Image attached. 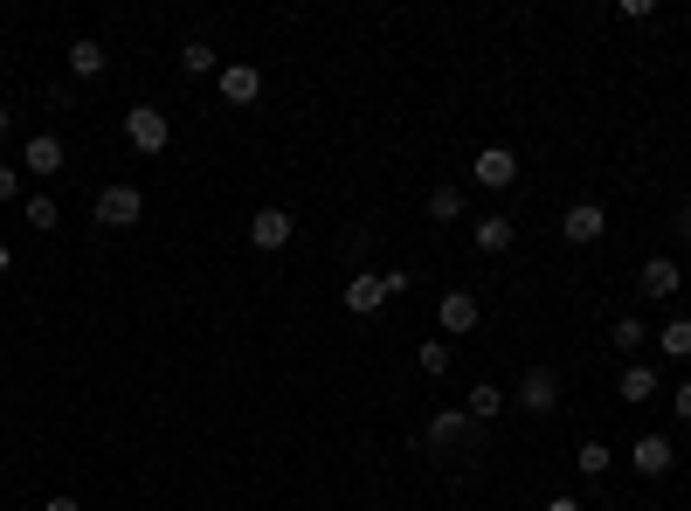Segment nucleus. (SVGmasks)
<instances>
[{"label":"nucleus","instance_id":"obj_1","mask_svg":"<svg viewBox=\"0 0 691 511\" xmlns=\"http://www.w3.org/2000/svg\"><path fill=\"white\" fill-rule=\"evenodd\" d=\"M90 215H97V228H132L145 215V194L132 181H118V187H105V194L90 200Z\"/></svg>","mask_w":691,"mask_h":511},{"label":"nucleus","instance_id":"obj_2","mask_svg":"<svg viewBox=\"0 0 691 511\" xmlns=\"http://www.w3.org/2000/svg\"><path fill=\"white\" fill-rule=\"evenodd\" d=\"M125 139H132V152H166L173 124H166L160 105H132V111H125Z\"/></svg>","mask_w":691,"mask_h":511},{"label":"nucleus","instance_id":"obj_3","mask_svg":"<svg viewBox=\"0 0 691 511\" xmlns=\"http://www.w3.org/2000/svg\"><path fill=\"white\" fill-rule=\"evenodd\" d=\"M63 166H69V152H63L56 132H35L29 145H21V173H35V181H56Z\"/></svg>","mask_w":691,"mask_h":511},{"label":"nucleus","instance_id":"obj_4","mask_svg":"<svg viewBox=\"0 0 691 511\" xmlns=\"http://www.w3.org/2000/svg\"><path fill=\"white\" fill-rule=\"evenodd\" d=\"M471 181H477V187H492V194L519 181V160H511V145H484L477 160H471Z\"/></svg>","mask_w":691,"mask_h":511},{"label":"nucleus","instance_id":"obj_5","mask_svg":"<svg viewBox=\"0 0 691 511\" xmlns=\"http://www.w3.org/2000/svg\"><path fill=\"white\" fill-rule=\"evenodd\" d=\"M560 236H568V242H602L608 236V215H602V200H574V208L568 215H560Z\"/></svg>","mask_w":691,"mask_h":511},{"label":"nucleus","instance_id":"obj_6","mask_svg":"<svg viewBox=\"0 0 691 511\" xmlns=\"http://www.w3.org/2000/svg\"><path fill=\"white\" fill-rule=\"evenodd\" d=\"M215 84H222L228 105H256V97H263V69H256V63H222Z\"/></svg>","mask_w":691,"mask_h":511},{"label":"nucleus","instance_id":"obj_7","mask_svg":"<svg viewBox=\"0 0 691 511\" xmlns=\"http://www.w3.org/2000/svg\"><path fill=\"white\" fill-rule=\"evenodd\" d=\"M519 407H532V415H553V407H560V373H553V367H532V373L519 380Z\"/></svg>","mask_w":691,"mask_h":511},{"label":"nucleus","instance_id":"obj_8","mask_svg":"<svg viewBox=\"0 0 691 511\" xmlns=\"http://www.w3.org/2000/svg\"><path fill=\"white\" fill-rule=\"evenodd\" d=\"M380 304H388V284H380V270L346 276V312H353V318H374Z\"/></svg>","mask_w":691,"mask_h":511},{"label":"nucleus","instance_id":"obj_9","mask_svg":"<svg viewBox=\"0 0 691 511\" xmlns=\"http://www.w3.org/2000/svg\"><path fill=\"white\" fill-rule=\"evenodd\" d=\"M291 228H298L291 208H256V215H249V242H256V249H284Z\"/></svg>","mask_w":691,"mask_h":511},{"label":"nucleus","instance_id":"obj_10","mask_svg":"<svg viewBox=\"0 0 691 511\" xmlns=\"http://www.w3.org/2000/svg\"><path fill=\"white\" fill-rule=\"evenodd\" d=\"M436 325H443V331H456V339H464V331H477V297H471V291H443Z\"/></svg>","mask_w":691,"mask_h":511},{"label":"nucleus","instance_id":"obj_11","mask_svg":"<svg viewBox=\"0 0 691 511\" xmlns=\"http://www.w3.org/2000/svg\"><path fill=\"white\" fill-rule=\"evenodd\" d=\"M678 263H671V256H650V263L644 270H636V291H644V297H678Z\"/></svg>","mask_w":691,"mask_h":511},{"label":"nucleus","instance_id":"obj_12","mask_svg":"<svg viewBox=\"0 0 691 511\" xmlns=\"http://www.w3.org/2000/svg\"><path fill=\"white\" fill-rule=\"evenodd\" d=\"M671 456H678L671 436H636V443H629V464L644 470V477H663V470H671Z\"/></svg>","mask_w":691,"mask_h":511},{"label":"nucleus","instance_id":"obj_13","mask_svg":"<svg viewBox=\"0 0 691 511\" xmlns=\"http://www.w3.org/2000/svg\"><path fill=\"white\" fill-rule=\"evenodd\" d=\"M471 236H477V249H484V256H505L519 228H511V215H477V228H471Z\"/></svg>","mask_w":691,"mask_h":511},{"label":"nucleus","instance_id":"obj_14","mask_svg":"<svg viewBox=\"0 0 691 511\" xmlns=\"http://www.w3.org/2000/svg\"><path fill=\"white\" fill-rule=\"evenodd\" d=\"M657 352H663V360H691V318L684 312L657 325Z\"/></svg>","mask_w":691,"mask_h":511},{"label":"nucleus","instance_id":"obj_15","mask_svg":"<svg viewBox=\"0 0 691 511\" xmlns=\"http://www.w3.org/2000/svg\"><path fill=\"white\" fill-rule=\"evenodd\" d=\"M471 436V415H464V407H443V415L436 422H429V443H436V449H450V443H464Z\"/></svg>","mask_w":691,"mask_h":511},{"label":"nucleus","instance_id":"obj_16","mask_svg":"<svg viewBox=\"0 0 691 511\" xmlns=\"http://www.w3.org/2000/svg\"><path fill=\"white\" fill-rule=\"evenodd\" d=\"M69 76H105V42L76 35V42H69Z\"/></svg>","mask_w":691,"mask_h":511},{"label":"nucleus","instance_id":"obj_17","mask_svg":"<svg viewBox=\"0 0 691 511\" xmlns=\"http://www.w3.org/2000/svg\"><path fill=\"white\" fill-rule=\"evenodd\" d=\"M21 221H29L35 236H48V228L63 221V208H56V200H48V194H29V200H21Z\"/></svg>","mask_w":691,"mask_h":511},{"label":"nucleus","instance_id":"obj_18","mask_svg":"<svg viewBox=\"0 0 691 511\" xmlns=\"http://www.w3.org/2000/svg\"><path fill=\"white\" fill-rule=\"evenodd\" d=\"M498 407H505V388H492V380H477V388H471V401H464V415H471V422H492Z\"/></svg>","mask_w":691,"mask_h":511},{"label":"nucleus","instance_id":"obj_19","mask_svg":"<svg viewBox=\"0 0 691 511\" xmlns=\"http://www.w3.org/2000/svg\"><path fill=\"white\" fill-rule=\"evenodd\" d=\"M650 394H657V373H650V367H623V401L644 407Z\"/></svg>","mask_w":691,"mask_h":511},{"label":"nucleus","instance_id":"obj_20","mask_svg":"<svg viewBox=\"0 0 691 511\" xmlns=\"http://www.w3.org/2000/svg\"><path fill=\"white\" fill-rule=\"evenodd\" d=\"M429 221H464V187H436L429 194Z\"/></svg>","mask_w":691,"mask_h":511},{"label":"nucleus","instance_id":"obj_21","mask_svg":"<svg viewBox=\"0 0 691 511\" xmlns=\"http://www.w3.org/2000/svg\"><path fill=\"white\" fill-rule=\"evenodd\" d=\"M574 464H581V477H602L608 464H616V449H608V443H581V449H574Z\"/></svg>","mask_w":691,"mask_h":511},{"label":"nucleus","instance_id":"obj_22","mask_svg":"<svg viewBox=\"0 0 691 511\" xmlns=\"http://www.w3.org/2000/svg\"><path fill=\"white\" fill-rule=\"evenodd\" d=\"M181 69H194V76H215V69H222V56H215L208 42H187V48H181Z\"/></svg>","mask_w":691,"mask_h":511},{"label":"nucleus","instance_id":"obj_23","mask_svg":"<svg viewBox=\"0 0 691 511\" xmlns=\"http://www.w3.org/2000/svg\"><path fill=\"white\" fill-rule=\"evenodd\" d=\"M415 367H422L429 380H436V373H450V339H429V346L415 352Z\"/></svg>","mask_w":691,"mask_h":511},{"label":"nucleus","instance_id":"obj_24","mask_svg":"<svg viewBox=\"0 0 691 511\" xmlns=\"http://www.w3.org/2000/svg\"><path fill=\"white\" fill-rule=\"evenodd\" d=\"M650 339V325H636V318H616V352H636Z\"/></svg>","mask_w":691,"mask_h":511},{"label":"nucleus","instance_id":"obj_25","mask_svg":"<svg viewBox=\"0 0 691 511\" xmlns=\"http://www.w3.org/2000/svg\"><path fill=\"white\" fill-rule=\"evenodd\" d=\"M14 187H21V166L0 160V200H14Z\"/></svg>","mask_w":691,"mask_h":511},{"label":"nucleus","instance_id":"obj_26","mask_svg":"<svg viewBox=\"0 0 691 511\" xmlns=\"http://www.w3.org/2000/svg\"><path fill=\"white\" fill-rule=\"evenodd\" d=\"M678 422H691V380H678Z\"/></svg>","mask_w":691,"mask_h":511},{"label":"nucleus","instance_id":"obj_27","mask_svg":"<svg viewBox=\"0 0 691 511\" xmlns=\"http://www.w3.org/2000/svg\"><path fill=\"white\" fill-rule=\"evenodd\" d=\"M547 511H587L581 498H547Z\"/></svg>","mask_w":691,"mask_h":511},{"label":"nucleus","instance_id":"obj_28","mask_svg":"<svg viewBox=\"0 0 691 511\" xmlns=\"http://www.w3.org/2000/svg\"><path fill=\"white\" fill-rule=\"evenodd\" d=\"M42 511H84V504H76V498H48Z\"/></svg>","mask_w":691,"mask_h":511},{"label":"nucleus","instance_id":"obj_29","mask_svg":"<svg viewBox=\"0 0 691 511\" xmlns=\"http://www.w3.org/2000/svg\"><path fill=\"white\" fill-rule=\"evenodd\" d=\"M8 263H14V256H8V242H0V276H8Z\"/></svg>","mask_w":691,"mask_h":511},{"label":"nucleus","instance_id":"obj_30","mask_svg":"<svg viewBox=\"0 0 691 511\" xmlns=\"http://www.w3.org/2000/svg\"><path fill=\"white\" fill-rule=\"evenodd\" d=\"M0 132H8V111H0Z\"/></svg>","mask_w":691,"mask_h":511},{"label":"nucleus","instance_id":"obj_31","mask_svg":"<svg viewBox=\"0 0 691 511\" xmlns=\"http://www.w3.org/2000/svg\"><path fill=\"white\" fill-rule=\"evenodd\" d=\"M602 511H623V504H602Z\"/></svg>","mask_w":691,"mask_h":511},{"label":"nucleus","instance_id":"obj_32","mask_svg":"<svg viewBox=\"0 0 691 511\" xmlns=\"http://www.w3.org/2000/svg\"><path fill=\"white\" fill-rule=\"evenodd\" d=\"M0 483H8V477H0Z\"/></svg>","mask_w":691,"mask_h":511}]
</instances>
